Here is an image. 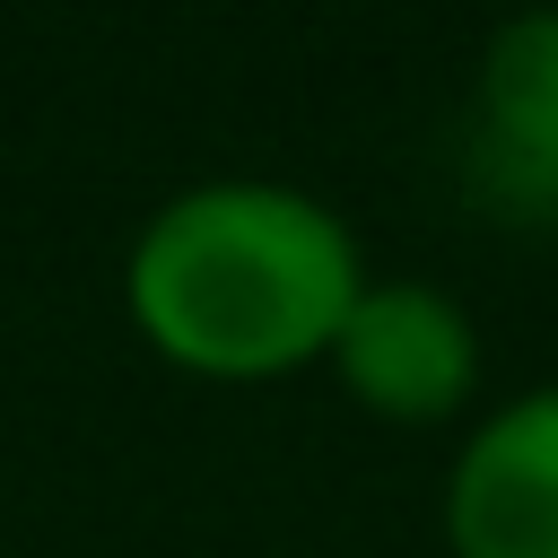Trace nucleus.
Returning <instances> with one entry per match:
<instances>
[{"label":"nucleus","mask_w":558,"mask_h":558,"mask_svg":"<svg viewBox=\"0 0 558 558\" xmlns=\"http://www.w3.org/2000/svg\"><path fill=\"white\" fill-rule=\"evenodd\" d=\"M453 558H558V384L471 427L445 480Z\"/></svg>","instance_id":"20e7f679"},{"label":"nucleus","mask_w":558,"mask_h":558,"mask_svg":"<svg viewBox=\"0 0 558 558\" xmlns=\"http://www.w3.org/2000/svg\"><path fill=\"white\" fill-rule=\"evenodd\" d=\"M462 192L480 218L558 227V9L497 26L462 113Z\"/></svg>","instance_id":"f03ea898"},{"label":"nucleus","mask_w":558,"mask_h":558,"mask_svg":"<svg viewBox=\"0 0 558 558\" xmlns=\"http://www.w3.org/2000/svg\"><path fill=\"white\" fill-rule=\"evenodd\" d=\"M366 270L349 227L288 183H192L174 192L122 270L140 340L209 384H270L331 357Z\"/></svg>","instance_id":"f257e3e1"},{"label":"nucleus","mask_w":558,"mask_h":558,"mask_svg":"<svg viewBox=\"0 0 558 558\" xmlns=\"http://www.w3.org/2000/svg\"><path fill=\"white\" fill-rule=\"evenodd\" d=\"M331 366L340 384L392 418V427H427V418H453L480 384V331L453 296L418 288V279H384V288H357L340 340H331Z\"/></svg>","instance_id":"7ed1b4c3"}]
</instances>
